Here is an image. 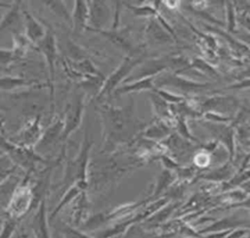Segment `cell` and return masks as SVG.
<instances>
[{"mask_svg": "<svg viewBox=\"0 0 250 238\" xmlns=\"http://www.w3.org/2000/svg\"><path fill=\"white\" fill-rule=\"evenodd\" d=\"M100 108V115L103 123V140L104 150H112L114 147L130 142L142 130L141 122L135 114L133 99L127 107H113L103 105Z\"/></svg>", "mask_w": 250, "mask_h": 238, "instance_id": "6da1fadb", "label": "cell"}, {"mask_svg": "<svg viewBox=\"0 0 250 238\" xmlns=\"http://www.w3.org/2000/svg\"><path fill=\"white\" fill-rule=\"evenodd\" d=\"M93 145L94 141L89 138L87 131H85L84 138L81 142L77 155L74 159L68 160L65 163L64 174L61 183L63 192L75 183L80 185L84 190L88 189V174L91 161L90 156Z\"/></svg>", "mask_w": 250, "mask_h": 238, "instance_id": "7a4b0ae2", "label": "cell"}, {"mask_svg": "<svg viewBox=\"0 0 250 238\" xmlns=\"http://www.w3.org/2000/svg\"><path fill=\"white\" fill-rule=\"evenodd\" d=\"M142 62V56H125L123 61L116 67V69L104 78L96 99L101 100L109 96L111 93H114V91L127 80L135 68H137V66H139Z\"/></svg>", "mask_w": 250, "mask_h": 238, "instance_id": "3957f363", "label": "cell"}, {"mask_svg": "<svg viewBox=\"0 0 250 238\" xmlns=\"http://www.w3.org/2000/svg\"><path fill=\"white\" fill-rule=\"evenodd\" d=\"M35 194L29 182V174L15 189L9 204L6 207L7 216L17 220L24 216L34 207Z\"/></svg>", "mask_w": 250, "mask_h": 238, "instance_id": "277c9868", "label": "cell"}, {"mask_svg": "<svg viewBox=\"0 0 250 238\" xmlns=\"http://www.w3.org/2000/svg\"><path fill=\"white\" fill-rule=\"evenodd\" d=\"M36 50H38L45 59L48 76H49V84L51 88V99L52 103L55 100V78H56V66L59 59V48L57 43V38L54 31L48 27L47 33L44 38L36 45Z\"/></svg>", "mask_w": 250, "mask_h": 238, "instance_id": "5b68a950", "label": "cell"}, {"mask_svg": "<svg viewBox=\"0 0 250 238\" xmlns=\"http://www.w3.org/2000/svg\"><path fill=\"white\" fill-rule=\"evenodd\" d=\"M85 111V93L76 92L65 107L63 120V132L62 141L67 138L80 126Z\"/></svg>", "mask_w": 250, "mask_h": 238, "instance_id": "8992f818", "label": "cell"}, {"mask_svg": "<svg viewBox=\"0 0 250 238\" xmlns=\"http://www.w3.org/2000/svg\"><path fill=\"white\" fill-rule=\"evenodd\" d=\"M103 37L107 39L112 45L121 50L126 56H136V46L133 43L130 26L110 27L103 30H96Z\"/></svg>", "mask_w": 250, "mask_h": 238, "instance_id": "52a82bcc", "label": "cell"}, {"mask_svg": "<svg viewBox=\"0 0 250 238\" xmlns=\"http://www.w3.org/2000/svg\"><path fill=\"white\" fill-rule=\"evenodd\" d=\"M88 4L90 11V20L89 27L87 30L96 31L106 29L105 26L112 19L110 6L107 4V2L101 0L88 1Z\"/></svg>", "mask_w": 250, "mask_h": 238, "instance_id": "ba28073f", "label": "cell"}, {"mask_svg": "<svg viewBox=\"0 0 250 238\" xmlns=\"http://www.w3.org/2000/svg\"><path fill=\"white\" fill-rule=\"evenodd\" d=\"M43 131L44 130L42 129L40 121V115H37L32 119H28L26 123L22 126V128L19 132V135L17 136L18 140L15 144L34 149L36 144L39 142Z\"/></svg>", "mask_w": 250, "mask_h": 238, "instance_id": "9c48e42d", "label": "cell"}, {"mask_svg": "<svg viewBox=\"0 0 250 238\" xmlns=\"http://www.w3.org/2000/svg\"><path fill=\"white\" fill-rule=\"evenodd\" d=\"M46 200L45 196L39 202L30 222V228L34 238H52Z\"/></svg>", "mask_w": 250, "mask_h": 238, "instance_id": "30bf717a", "label": "cell"}, {"mask_svg": "<svg viewBox=\"0 0 250 238\" xmlns=\"http://www.w3.org/2000/svg\"><path fill=\"white\" fill-rule=\"evenodd\" d=\"M21 15L24 27V35L36 47V45L46 35L48 27L26 10H22Z\"/></svg>", "mask_w": 250, "mask_h": 238, "instance_id": "8fae6325", "label": "cell"}, {"mask_svg": "<svg viewBox=\"0 0 250 238\" xmlns=\"http://www.w3.org/2000/svg\"><path fill=\"white\" fill-rule=\"evenodd\" d=\"M63 132V120L62 118L55 119L52 124H50L44 131L36 144L34 150H49L52 146L56 145L57 142L62 141Z\"/></svg>", "mask_w": 250, "mask_h": 238, "instance_id": "7c38bea8", "label": "cell"}, {"mask_svg": "<svg viewBox=\"0 0 250 238\" xmlns=\"http://www.w3.org/2000/svg\"><path fill=\"white\" fill-rule=\"evenodd\" d=\"M90 11L88 1L76 0L71 12V26L76 33H81L88 29Z\"/></svg>", "mask_w": 250, "mask_h": 238, "instance_id": "4fadbf2b", "label": "cell"}, {"mask_svg": "<svg viewBox=\"0 0 250 238\" xmlns=\"http://www.w3.org/2000/svg\"><path fill=\"white\" fill-rule=\"evenodd\" d=\"M89 200L86 191H83L78 195V197L72 202L71 208V224L74 227H78L84 224L88 220V211H89Z\"/></svg>", "mask_w": 250, "mask_h": 238, "instance_id": "5bb4252c", "label": "cell"}, {"mask_svg": "<svg viewBox=\"0 0 250 238\" xmlns=\"http://www.w3.org/2000/svg\"><path fill=\"white\" fill-rule=\"evenodd\" d=\"M242 225H247V221L241 220L236 216H229V217H225L220 220H217L213 222L211 225L205 227L204 229H200L197 232L199 235L218 233V232L232 230L234 228H240V226Z\"/></svg>", "mask_w": 250, "mask_h": 238, "instance_id": "9a60e30c", "label": "cell"}, {"mask_svg": "<svg viewBox=\"0 0 250 238\" xmlns=\"http://www.w3.org/2000/svg\"><path fill=\"white\" fill-rule=\"evenodd\" d=\"M153 89H154V76H147V77L123 83L114 91V94L124 95V94H132V93H138L141 91L153 90Z\"/></svg>", "mask_w": 250, "mask_h": 238, "instance_id": "2e32d148", "label": "cell"}, {"mask_svg": "<svg viewBox=\"0 0 250 238\" xmlns=\"http://www.w3.org/2000/svg\"><path fill=\"white\" fill-rule=\"evenodd\" d=\"M146 37L153 44H164L172 40L162 24L156 20H150L147 23L146 26Z\"/></svg>", "mask_w": 250, "mask_h": 238, "instance_id": "e0dca14e", "label": "cell"}, {"mask_svg": "<svg viewBox=\"0 0 250 238\" xmlns=\"http://www.w3.org/2000/svg\"><path fill=\"white\" fill-rule=\"evenodd\" d=\"M21 1H14L13 5L10 9H8V12L3 15V17L0 20V35L7 31L12 29V27L16 26V24L20 22L21 15Z\"/></svg>", "mask_w": 250, "mask_h": 238, "instance_id": "ac0fdd59", "label": "cell"}, {"mask_svg": "<svg viewBox=\"0 0 250 238\" xmlns=\"http://www.w3.org/2000/svg\"><path fill=\"white\" fill-rule=\"evenodd\" d=\"M83 191H85L80 185L78 184H73L72 186H70L67 190H65L59 202V204L56 206V208L53 210V212L51 213L50 215V219H53L54 217H56V215L67 205L71 204L80 193H82Z\"/></svg>", "mask_w": 250, "mask_h": 238, "instance_id": "d6986e66", "label": "cell"}, {"mask_svg": "<svg viewBox=\"0 0 250 238\" xmlns=\"http://www.w3.org/2000/svg\"><path fill=\"white\" fill-rule=\"evenodd\" d=\"M42 4L55 16L62 19L65 23L71 25V13L68 12L63 1L61 0H51V1H43Z\"/></svg>", "mask_w": 250, "mask_h": 238, "instance_id": "ffe728a7", "label": "cell"}, {"mask_svg": "<svg viewBox=\"0 0 250 238\" xmlns=\"http://www.w3.org/2000/svg\"><path fill=\"white\" fill-rule=\"evenodd\" d=\"M34 83V80H28L18 76H2L0 77V90L12 91L21 87L30 86Z\"/></svg>", "mask_w": 250, "mask_h": 238, "instance_id": "44dd1931", "label": "cell"}, {"mask_svg": "<svg viewBox=\"0 0 250 238\" xmlns=\"http://www.w3.org/2000/svg\"><path fill=\"white\" fill-rule=\"evenodd\" d=\"M175 176L169 169H164L157 177L151 197H157L163 191H166L174 182Z\"/></svg>", "mask_w": 250, "mask_h": 238, "instance_id": "7402d4cb", "label": "cell"}, {"mask_svg": "<svg viewBox=\"0 0 250 238\" xmlns=\"http://www.w3.org/2000/svg\"><path fill=\"white\" fill-rule=\"evenodd\" d=\"M232 174V169L231 167L229 165H226L224 167H218L213 169L212 171H209L205 174H202L199 176V178H203L205 180L209 181H223V180H228L231 177Z\"/></svg>", "mask_w": 250, "mask_h": 238, "instance_id": "603a6c76", "label": "cell"}, {"mask_svg": "<svg viewBox=\"0 0 250 238\" xmlns=\"http://www.w3.org/2000/svg\"><path fill=\"white\" fill-rule=\"evenodd\" d=\"M122 5L125 6L136 17L149 18L157 16V11L149 5H134L128 2H122Z\"/></svg>", "mask_w": 250, "mask_h": 238, "instance_id": "cb8c5ba5", "label": "cell"}, {"mask_svg": "<svg viewBox=\"0 0 250 238\" xmlns=\"http://www.w3.org/2000/svg\"><path fill=\"white\" fill-rule=\"evenodd\" d=\"M179 206L178 203H174V204H170L168 206H166L163 209L158 210L156 213H154L152 215H150L147 219H146L148 223L152 224V225H158L160 223H162L163 221H165L169 215L177 209V207Z\"/></svg>", "mask_w": 250, "mask_h": 238, "instance_id": "d4e9b609", "label": "cell"}, {"mask_svg": "<svg viewBox=\"0 0 250 238\" xmlns=\"http://www.w3.org/2000/svg\"><path fill=\"white\" fill-rule=\"evenodd\" d=\"M169 133V128L162 121H156L144 129L143 135L146 138H162Z\"/></svg>", "mask_w": 250, "mask_h": 238, "instance_id": "484cf974", "label": "cell"}, {"mask_svg": "<svg viewBox=\"0 0 250 238\" xmlns=\"http://www.w3.org/2000/svg\"><path fill=\"white\" fill-rule=\"evenodd\" d=\"M19 220L7 216L0 227V238H12L17 229Z\"/></svg>", "mask_w": 250, "mask_h": 238, "instance_id": "4316f807", "label": "cell"}, {"mask_svg": "<svg viewBox=\"0 0 250 238\" xmlns=\"http://www.w3.org/2000/svg\"><path fill=\"white\" fill-rule=\"evenodd\" d=\"M150 99H151V103L153 105L155 113L160 118L168 117L169 113H168V106L166 104V101H164L157 93L150 94Z\"/></svg>", "mask_w": 250, "mask_h": 238, "instance_id": "83f0119b", "label": "cell"}, {"mask_svg": "<svg viewBox=\"0 0 250 238\" xmlns=\"http://www.w3.org/2000/svg\"><path fill=\"white\" fill-rule=\"evenodd\" d=\"M61 232L63 236V238H95L93 236H90L86 234L85 232L79 230L77 227H74L70 224L62 223L61 227Z\"/></svg>", "mask_w": 250, "mask_h": 238, "instance_id": "f1b7e54d", "label": "cell"}, {"mask_svg": "<svg viewBox=\"0 0 250 238\" xmlns=\"http://www.w3.org/2000/svg\"><path fill=\"white\" fill-rule=\"evenodd\" d=\"M17 60L18 58L13 49L0 48V67H8Z\"/></svg>", "mask_w": 250, "mask_h": 238, "instance_id": "f546056e", "label": "cell"}, {"mask_svg": "<svg viewBox=\"0 0 250 238\" xmlns=\"http://www.w3.org/2000/svg\"><path fill=\"white\" fill-rule=\"evenodd\" d=\"M211 163L210 157L205 153H199L194 156V164L198 167H207Z\"/></svg>", "mask_w": 250, "mask_h": 238, "instance_id": "4dcf8cb0", "label": "cell"}, {"mask_svg": "<svg viewBox=\"0 0 250 238\" xmlns=\"http://www.w3.org/2000/svg\"><path fill=\"white\" fill-rule=\"evenodd\" d=\"M13 5V2L12 3H6V2H3V1H0V8H4V9H10Z\"/></svg>", "mask_w": 250, "mask_h": 238, "instance_id": "1f68e13d", "label": "cell"}, {"mask_svg": "<svg viewBox=\"0 0 250 238\" xmlns=\"http://www.w3.org/2000/svg\"><path fill=\"white\" fill-rule=\"evenodd\" d=\"M19 238H29V235L27 233H25V232H21Z\"/></svg>", "mask_w": 250, "mask_h": 238, "instance_id": "d6a6232c", "label": "cell"}]
</instances>
